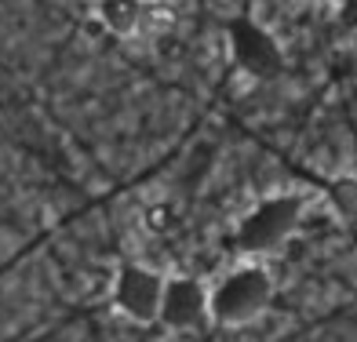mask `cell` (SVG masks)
Segmentation results:
<instances>
[{
	"instance_id": "cell-1",
	"label": "cell",
	"mask_w": 357,
	"mask_h": 342,
	"mask_svg": "<svg viewBox=\"0 0 357 342\" xmlns=\"http://www.w3.org/2000/svg\"><path fill=\"white\" fill-rule=\"evenodd\" d=\"M273 302V277L263 263H241L222 281L212 284L208 313L219 328H245L255 324Z\"/></svg>"
},
{
	"instance_id": "cell-2",
	"label": "cell",
	"mask_w": 357,
	"mask_h": 342,
	"mask_svg": "<svg viewBox=\"0 0 357 342\" xmlns=\"http://www.w3.org/2000/svg\"><path fill=\"white\" fill-rule=\"evenodd\" d=\"M303 211H306V201L299 193H273V197H263L237 226L241 251L245 255H270V251L284 248L303 226Z\"/></svg>"
},
{
	"instance_id": "cell-3",
	"label": "cell",
	"mask_w": 357,
	"mask_h": 342,
	"mask_svg": "<svg viewBox=\"0 0 357 342\" xmlns=\"http://www.w3.org/2000/svg\"><path fill=\"white\" fill-rule=\"evenodd\" d=\"M168 277L142 266V263H124L113 281V306L132 320V324H157L160 317V299H165Z\"/></svg>"
},
{
	"instance_id": "cell-4",
	"label": "cell",
	"mask_w": 357,
	"mask_h": 342,
	"mask_svg": "<svg viewBox=\"0 0 357 342\" xmlns=\"http://www.w3.org/2000/svg\"><path fill=\"white\" fill-rule=\"evenodd\" d=\"M208 295H212V288L204 281H197V277H168L157 324H165L172 332L201 328L204 320H212V313H208Z\"/></svg>"
},
{
	"instance_id": "cell-5",
	"label": "cell",
	"mask_w": 357,
	"mask_h": 342,
	"mask_svg": "<svg viewBox=\"0 0 357 342\" xmlns=\"http://www.w3.org/2000/svg\"><path fill=\"white\" fill-rule=\"evenodd\" d=\"M234 52L241 59V66L252 70L255 77H270L273 70L281 66V55L278 47H273V40L266 33H259L255 26H241L234 33Z\"/></svg>"
},
{
	"instance_id": "cell-6",
	"label": "cell",
	"mask_w": 357,
	"mask_h": 342,
	"mask_svg": "<svg viewBox=\"0 0 357 342\" xmlns=\"http://www.w3.org/2000/svg\"><path fill=\"white\" fill-rule=\"evenodd\" d=\"M99 19L109 33L117 37H132L139 22H142V8L139 4H117V0H109V4H99Z\"/></svg>"
},
{
	"instance_id": "cell-7",
	"label": "cell",
	"mask_w": 357,
	"mask_h": 342,
	"mask_svg": "<svg viewBox=\"0 0 357 342\" xmlns=\"http://www.w3.org/2000/svg\"><path fill=\"white\" fill-rule=\"evenodd\" d=\"M328 197H332L335 211L343 219H357V178H350V175L335 178L332 189H328Z\"/></svg>"
}]
</instances>
